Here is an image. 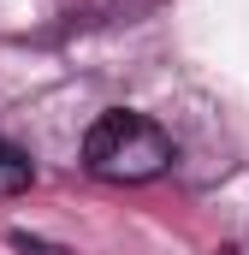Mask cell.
<instances>
[{
  "label": "cell",
  "instance_id": "1",
  "mask_svg": "<svg viewBox=\"0 0 249 255\" xmlns=\"http://www.w3.org/2000/svg\"><path fill=\"white\" fill-rule=\"evenodd\" d=\"M172 166V136L154 125L148 113H101L83 130V172L101 184H148Z\"/></svg>",
  "mask_w": 249,
  "mask_h": 255
},
{
  "label": "cell",
  "instance_id": "2",
  "mask_svg": "<svg viewBox=\"0 0 249 255\" xmlns=\"http://www.w3.org/2000/svg\"><path fill=\"white\" fill-rule=\"evenodd\" d=\"M30 178H36L30 154H24L18 142H6V136H0V196H18V190H30Z\"/></svg>",
  "mask_w": 249,
  "mask_h": 255
}]
</instances>
